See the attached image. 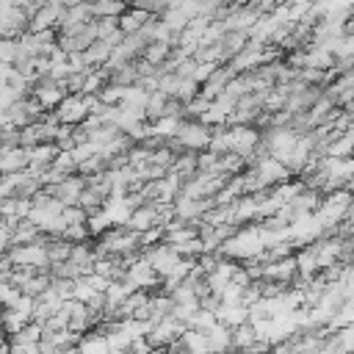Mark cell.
I'll return each instance as SVG.
<instances>
[{
	"label": "cell",
	"instance_id": "cell-1",
	"mask_svg": "<svg viewBox=\"0 0 354 354\" xmlns=\"http://www.w3.org/2000/svg\"><path fill=\"white\" fill-rule=\"evenodd\" d=\"M210 136H213V127L202 119H183L180 122V130L174 138H169V147L174 152H183V149H191V152H199V149H207L210 144Z\"/></svg>",
	"mask_w": 354,
	"mask_h": 354
},
{
	"label": "cell",
	"instance_id": "cell-2",
	"mask_svg": "<svg viewBox=\"0 0 354 354\" xmlns=\"http://www.w3.org/2000/svg\"><path fill=\"white\" fill-rule=\"evenodd\" d=\"M53 113H55V119L64 122V124H80V122L91 113L88 94H83V91H77V94H66V97L58 102V108H55Z\"/></svg>",
	"mask_w": 354,
	"mask_h": 354
},
{
	"label": "cell",
	"instance_id": "cell-3",
	"mask_svg": "<svg viewBox=\"0 0 354 354\" xmlns=\"http://www.w3.org/2000/svg\"><path fill=\"white\" fill-rule=\"evenodd\" d=\"M41 335H44V326L36 324V321H28L22 329H17V332L8 335V348H11L14 354H22V351L33 354V351H39Z\"/></svg>",
	"mask_w": 354,
	"mask_h": 354
},
{
	"label": "cell",
	"instance_id": "cell-4",
	"mask_svg": "<svg viewBox=\"0 0 354 354\" xmlns=\"http://www.w3.org/2000/svg\"><path fill=\"white\" fill-rule=\"evenodd\" d=\"M88 19H94L91 3H88V0H80V3H75V6H64L55 30H58V33H75V30H80Z\"/></svg>",
	"mask_w": 354,
	"mask_h": 354
},
{
	"label": "cell",
	"instance_id": "cell-5",
	"mask_svg": "<svg viewBox=\"0 0 354 354\" xmlns=\"http://www.w3.org/2000/svg\"><path fill=\"white\" fill-rule=\"evenodd\" d=\"M158 224H160V218H158V202H141L138 207L130 210V218H127V227L130 230L147 232L149 227H158Z\"/></svg>",
	"mask_w": 354,
	"mask_h": 354
},
{
	"label": "cell",
	"instance_id": "cell-6",
	"mask_svg": "<svg viewBox=\"0 0 354 354\" xmlns=\"http://www.w3.org/2000/svg\"><path fill=\"white\" fill-rule=\"evenodd\" d=\"M58 152H61V147L55 141H41V144L28 147V169L30 171H41V169L53 166V160H55Z\"/></svg>",
	"mask_w": 354,
	"mask_h": 354
},
{
	"label": "cell",
	"instance_id": "cell-7",
	"mask_svg": "<svg viewBox=\"0 0 354 354\" xmlns=\"http://www.w3.org/2000/svg\"><path fill=\"white\" fill-rule=\"evenodd\" d=\"M28 169V147H0V174Z\"/></svg>",
	"mask_w": 354,
	"mask_h": 354
},
{
	"label": "cell",
	"instance_id": "cell-8",
	"mask_svg": "<svg viewBox=\"0 0 354 354\" xmlns=\"http://www.w3.org/2000/svg\"><path fill=\"white\" fill-rule=\"evenodd\" d=\"M147 19H152V14H149V11L136 8V6H127V11L119 17V28H122L124 33H136V30H141V28H144V22H147Z\"/></svg>",
	"mask_w": 354,
	"mask_h": 354
},
{
	"label": "cell",
	"instance_id": "cell-9",
	"mask_svg": "<svg viewBox=\"0 0 354 354\" xmlns=\"http://www.w3.org/2000/svg\"><path fill=\"white\" fill-rule=\"evenodd\" d=\"M111 53H113V47H111L108 41L97 39V41H91V44L83 50V58H86L88 66H102V64L111 58Z\"/></svg>",
	"mask_w": 354,
	"mask_h": 354
},
{
	"label": "cell",
	"instance_id": "cell-10",
	"mask_svg": "<svg viewBox=\"0 0 354 354\" xmlns=\"http://www.w3.org/2000/svg\"><path fill=\"white\" fill-rule=\"evenodd\" d=\"M94 17H122L127 11V0H88Z\"/></svg>",
	"mask_w": 354,
	"mask_h": 354
},
{
	"label": "cell",
	"instance_id": "cell-11",
	"mask_svg": "<svg viewBox=\"0 0 354 354\" xmlns=\"http://www.w3.org/2000/svg\"><path fill=\"white\" fill-rule=\"evenodd\" d=\"M28 321H30V318H28L25 313H19V310H14V307H0V326H3L8 335L17 332V329H22Z\"/></svg>",
	"mask_w": 354,
	"mask_h": 354
},
{
	"label": "cell",
	"instance_id": "cell-12",
	"mask_svg": "<svg viewBox=\"0 0 354 354\" xmlns=\"http://www.w3.org/2000/svg\"><path fill=\"white\" fill-rule=\"evenodd\" d=\"M254 340H257V332H254L252 321H243V324L232 326V348H249Z\"/></svg>",
	"mask_w": 354,
	"mask_h": 354
},
{
	"label": "cell",
	"instance_id": "cell-13",
	"mask_svg": "<svg viewBox=\"0 0 354 354\" xmlns=\"http://www.w3.org/2000/svg\"><path fill=\"white\" fill-rule=\"evenodd\" d=\"M171 50H174V47H171L169 41H149V44L144 47V58L158 66V64H163V61L171 55Z\"/></svg>",
	"mask_w": 354,
	"mask_h": 354
},
{
	"label": "cell",
	"instance_id": "cell-14",
	"mask_svg": "<svg viewBox=\"0 0 354 354\" xmlns=\"http://www.w3.org/2000/svg\"><path fill=\"white\" fill-rule=\"evenodd\" d=\"M53 166H55V169H58L61 174H72V171H77V160H75L72 149H61V152L55 155Z\"/></svg>",
	"mask_w": 354,
	"mask_h": 354
},
{
	"label": "cell",
	"instance_id": "cell-15",
	"mask_svg": "<svg viewBox=\"0 0 354 354\" xmlns=\"http://www.w3.org/2000/svg\"><path fill=\"white\" fill-rule=\"evenodd\" d=\"M19 130H22V127L6 122V124L0 127V147H19Z\"/></svg>",
	"mask_w": 354,
	"mask_h": 354
},
{
	"label": "cell",
	"instance_id": "cell-16",
	"mask_svg": "<svg viewBox=\"0 0 354 354\" xmlns=\"http://www.w3.org/2000/svg\"><path fill=\"white\" fill-rule=\"evenodd\" d=\"M17 58V39H0V61L14 64Z\"/></svg>",
	"mask_w": 354,
	"mask_h": 354
},
{
	"label": "cell",
	"instance_id": "cell-17",
	"mask_svg": "<svg viewBox=\"0 0 354 354\" xmlns=\"http://www.w3.org/2000/svg\"><path fill=\"white\" fill-rule=\"evenodd\" d=\"M11 243H14V241H11V227L6 224V227H0V257L11 249Z\"/></svg>",
	"mask_w": 354,
	"mask_h": 354
},
{
	"label": "cell",
	"instance_id": "cell-18",
	"mask_svg": "<svg viewBox=\"0 0 354 354\" xmlns=\"http://www.w3.org/2000/svg\"><path fill=\"white\" fill-rule=\"evenodd\" d=\"M0 351H11V348H8V332H6L3 326H0Z\"/></svg>",
	"mask_w": 354,
	"mask_h": 354
},
{
	"label": "cell",
	"instance_id": "cell-19",
	"mask_svg": "<svg viewBox=\"0 0 354 354\" xmlns=\"http://www.w3.org/2000/svg\"><path fill=\"white\" fill-rule=\"evenodd\" d=\"M166 3H169V8H177V6L183 3V0H166Z\"/></svg>",
	"mask_w": 354,
	"mask_h": 354
},
{
	"label": "cell",
	"instance_id": "cell-20",
	"mask_svg": "<svg viewBox=\"0 0 354 354\" xmlns=\"http://www.w3.org/2000/svg\"><path fill=\"white\" fill-rule=\"evenodd\" d=\"M6 224H8V218H6V216H3V210H0V227H6Z\"/></svg>",
	"mask_w": 354,
	"mask_h": 354
},
{
	"label": "cell",
	"instance_id": "cell-21",
	"mask_svg": "<svg viewBox=\"0 0 354 354\" xmlns=\"http://www.w3.org/2000/svg\"><path fill=\"white\" fill-rule=\"evenodd\" d=\"M127 3H130V0H127Z\"/></svg>",
	"mask_w": 354,
	"mask_h": 354
}]
</instances>
